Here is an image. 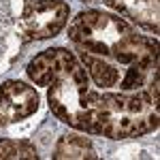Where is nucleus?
<instances>
[{"mask_svg": "<svg viewBox=\"0 0 160 160\" xmlns=\"http://www.w3.org/2000/svg\"><path fill=\"white\" fill-rule=\"evenodd\" d=\"M79 58L100 90L118 88L120 92H139L158 77V43L135 30L120 38L105 56L79 49Z\"/></svg>", "mask_w": 160, "mask_h": 160, "instance_id": "1", "label": "nucleus"}, {"mask_svg": "<svg viewBox=\"0 0 160 160\" xmlns=\"http://www.w3.org/2000/svg\"><path fill=\"white\" fill-rule=\"evenodd\" d=\"M158 128V100L145 90L139 92H94L90 98L88 135L109 139L143 137Z\"/></svg>", "mask_w": 160, "mask_h": 160, "instance_id": "2", "label": "nucleus"}, {"mask_svg": "<svg viewBox=\"0 0 160 160\" xmlns=\"http://www.w3.org/2000/svg\"><path fill=\"white\" fill-rule=\"evenodd\" d=\"M92 90L88 86V73L81 64L62 71L49 83L47 100L51 113L64 124L77 130H88V113H90Z\"/></svg>", "mask_w": 160, "mask_h": 160, "instance_id": "3", "label": "nucleus"}, {"mask_svg": "<svg viewBox=\"0 0 160 160\" xmlns=\"http://www.w3.org/2000/svg\"><path fill=\"white\" fill-rule=\"evenodd\" d=\"M132 32V26L124 17L102 11H81L68 24V38L77 45V49L105 56L107 51L126 34Z\"/></svg>", "mask_w": 160, "mask_h": 160, "instance_id": "4", "label": "nucleus"}, {"mask_svg": "<svg viewBox=\"0 0 160 160\" xmlns=\"http://www.w3.org/2000/svg\"><path fill=\"white\" fill-rule=\"evenodd\" d=\"M71 9L64 0H34L26 4L19 17V32L24 41H43L60 34L68 24Z\"/></svg>", "mask_w": 160, "mask_h": 160, "instance_id": "5", "label": "nucleus"}, {"mask_svg": "<svg viewBox=\"0 0 160 160\" xmlns=\"http://www.w3.org/2000/svg\"><path fill=\"white\" fill-rule=\"evenodd\" d=\"M38 109V94L24 81L9 79L0 83V113L4 122H19Z\"/></svg>", "mask_w": 160, "mask_h": 160, "instance_id": "6", "label": "nucleus"}, {"mask_svg": "<svg viewBox=\"0 0 160 160\" xmlns=\"http://www.w3.org/2000/svg\"><path fill=\"white\" fill-rule=\"evenodd\" d=\"M75 64H79V60L75 58L73 51L64 49V47H51V49L37 53L30 60L26 73L37 86H49L62 71L71 68Z\"/></svg>", "mask_w": 160, "mask_h": 160, "instance_id": "7", "label": "nucleus"}, {"mask_svg": "<svg viewBox=\"0 0 160 160\" xmlns=\"http://www.w3.org/2000/svg\"><path fill=\"white\" fill-rule=\"evenodd\" d=\"M109 9L128 17L137 26L145 28L149 32H158V19H160V9L158 0H100Z\"/></svg>", "mask_w": 160, "mask_h": 160, "instance_id": "8", "label": "nucleus"}, {"mask_svg": "<svg viewBox=\"0 0 160 160\" xmlns=\"http://www.w3.org/2000/svg\"><path fill=\"white\" fill-rule=\"evenodd\" d=\"M56 160H96L98 154L88 137L81 135H62L53 149Z\"/></svg>", "mask_w": 160, "mask_h": 160, "instance_id": "9", "label": "nucleus"}, {"mask_svg": "<svg viewBox=\"0 0 160 160\" xmlns=\"http://www.w3.org/2000/svg\"><path fill=\"white\" fill-rule=\"evenodd\" d=\"M0 158L2 160H37V148L22 139H0Z\"/></svg>", "mask_w": 160, "mask_h": 160, "instance_id": "10", "label": "nucleus"}, {"mask_svg": "<svg viewBox=\"0 0 160 160\" xmlns=\"http://www.w3.org/2000/svg\"><path fill=\"white\" fill-rule=\"evenodd\" d=\"M2 122H4V118H2V113H0V124H2Z\"/></svg>", "mask_w": 160, "mask_h": 160, "instance_id": "11", "label": "nucleus"}, {"mask_svg": "<svg viewBox=\"0 0 160 160\" xmlns=\"http://www.w3.org/2000/svg\"><path fill=\"white\" fill-rule=\"evenodd\" d=\"M86 2H100V0H86Z\"/></svg>", "mask_w": 160, "mask_h": 160, "instance_id": "12", "label": "nucleus"}]
</instances>
